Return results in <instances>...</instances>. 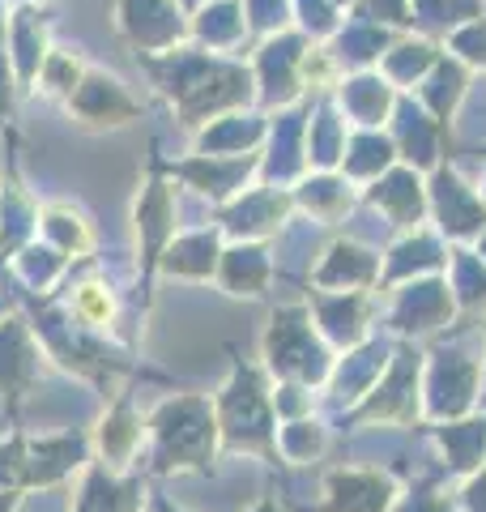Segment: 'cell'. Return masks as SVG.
<instances>
[{
	"label": "cell",
	"mask_w": 486,
	"mask_h": 512,
	"mask_svg": "<svg viewBox=\"0 0 486 512\" xmlns=\"http://www.w3.org/2000/svg\"><path fill=\"white\" fill-rule=\"evenodd\" d=\"M77 312L86 316V320H107V316H111V295L103 291V286H81Z\"/></svg>",
	"instance_id": "1"
}]
</instances>
